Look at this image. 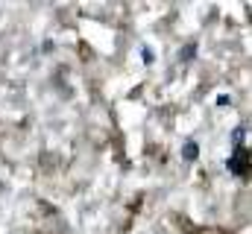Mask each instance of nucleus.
I'll list each match as a JSON object with an SVG mask.
<instances>
[{
	"mask_svg": "<svg viewBox=\"0 0 252 234\" xmlns=\"http://www.w3.org/2000/svg\"><path fill=\"white\" fill-rule=\"evenodd\" d=\"M196 155H199V146H196L193 141H188V144L182 146V158H185V161H196Z\"/></svg>",
	"mask_w": 252,
	"mask_h": 234,
	"instance_id": "obj_2",
	"label": "nucleus"
},
{
	"mask_svg": "<svg viewBox=\"0 0 252 234\" xmlns=\"http://www.w3.org/2000/svg\"><path fill=\"white\" fill-rule=\"evenodd\" d=\"M229 170H232V173H238V176H244V173H247V149H244V146H238L235 158L229 161Z\"/></svg>",
	"mask_w": 252,
	"mask_h": 234,
	"instance_id": "obj_1",
	"label": "nucleus"
},
{
	"mask_svg": "<svg viewBox=\"0 0 252 234\" xmlns=\"http://www.w3.org/2000/svg\"><path fill=\"white\" fill-rule=\"evenodd\" d=\"M193 56H196V44H188V47L182 50V58L188 61V58H193Z\"/></svg>",
	"mask_w": 252,
	"mask_h": 234,
	"instance_id": "obj_3",
	"label": "nucleus"
}]
</instances>
